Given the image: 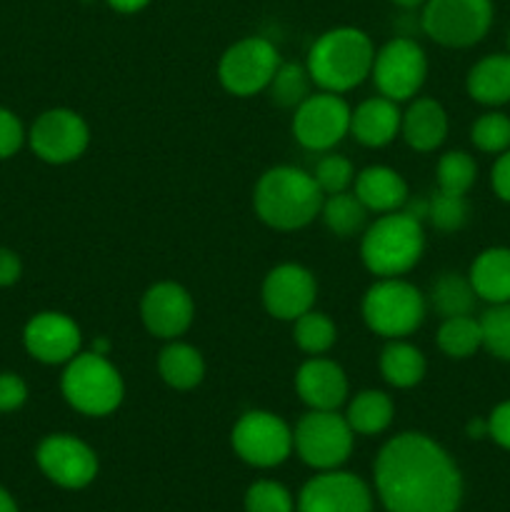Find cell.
<instances>
[{
  "instance_id": "1",
  "label": "cell",
  "mask_w": 510,
  "mask_h": 512,
  "mask_svg": "<svg viewBox=\"0 0 510 512\" xmlns=\"http://www.w3.org/2000/svg\"><path fill=\"white\" fill-rule=\"evenodd\" d=\"M375 488L388 512H455L463 498L458 465L423 433H400L383 445Z\"/></svg>"
},
{
  "instance_id": "2",
  "label": "cell",
  "mask_w": 510,
  "mask_h": 512,
  "mask_svg": "<svg viewBox=\"0 0 510 512\" xmlns=\"http://www.w3.org/2000/svg\"><path fill=\"white\" fill-rule=\"evenodd\" d=\"M323 190L315 178L293 165H275L260 175L253 193L258 218L275 230H300L323 208Z\"/></svg>"
},
{
  "instance_id": "3",
  "label": "cell",
  "mask_w": 510,
  "mask_h": 512,
  "mask_svg": "<svg viewBox=\"0 0 510 512\" xmlns=\"http://www.w3.org/2000/svg\"><path fill=\"white\" fill-rule=\"evenodd\" d=\"M373 60V40L360 28L340 25V28L325 30L310 45L305 68H308L310 78L318 88L340 95L368 78L370 70H373Z\"/></svg>"
},
{
  "instance_id": "4",
  "label": "cell",
  "mask_w": 510,
  "mask_h": 512,
  "mask_svg": "<svg viewBox=\"0 0 510 512\" xmlns=\"http://www.w3.org/2000/svg\"><path fill=\"white\" fill-rule=\"evenodd\" d=\"M423 250V220L413 218L405 210H393L368 225L360 243V258L378 278H400L418 265Z\"/></svg>"
},
{
  "instance_id": "5",
  "label": "cell",
  "mask_w": 510,
  "mask_h": 512,
  "mask_svg": "<svg viewBox=\"0 0 510 512\" xmlns=\"http://www.w3.org/2000/svg\"><path fill=\"white\" fill-rule=\"evenodd\" d=\"M65 400L70 408L90 418H103L115 413L123 403L125 385L118 368L100 353H78L65 363L60 380Z\"/></svg>"
},
{
  "instance_id": "6",
  "label": "cell",
  "mask_w": 510,
  "mask_h": 512,
  "mask_svg": "<svg viewBox=\"0 0 510 512\" xmlns=\"http://www.w3.org/2000/svg\"><path fill=\"white\" fill-rule=\"evenodd\" d=\"M425 298L415 285L400 278H380L363 298V320L375 335L388 340L408 338L423 325Z\"/></svg>"
},
{
  "instance_id": "7",
  "label": "cell",
  "mask_w": 510,
  "mask_h": 512,
  "mask_svg": "<svg viewBox=\"0 0 510 512\" xmlns=\"http://www.w3.org/2000/svg\"><path fill=\"white\" fill-rule=\"evenodd\" d=\"M493 15V0H425L420 25L438 45L470 48L488 35Z\"/></svg>"
},
{
  "instance_id": "8",
  "label": "cell",
  "mask_w": 510,
  "mask_h": 512,
  "mask_svg": "<svg viewBox=\"0 0 510 512\" xmlns=\"http://www.w3.org/2000/svg\"><path fill=\"white\" fill-rule=\"evenodd\" d=\"M353 430L338 410H310L298 420L293 448L315 470H338L353 450Z\"/></svg>"
},
{
  "instance_id": "9",
  "label": "cell",
  "mask_w": 510,
  "mask_h": 512,
  "mask_svg": "<svg viewBox=\"0 0 510 512\" xmlns=\"http://www.w3.org/2000/svg\"><path fill=\"white\" fill-rule=\"evenodd\" d=\"M280 65V53L268 38L250 35L238 40L223 53L218 63L220 85L230 95L250 98L270 85Z\"/></svg>"
},
{
  "instance_id": "10",
  "label": "cell",
  "mask_w": 510,
  "mask_h": 512,
  "mask_svg": "<svg viewBox=\"0 0 510 512\" xmlns=\"http://www.w3.org/2000/svg\"><path fill=\"white\" fill-rule=\"evenodd\" d=\"M240 460L255 468H275L293 453V430L268 410H250L235 423L230 435Z\"/></svg>"
},
{
  "instance_id": "11",
  "label": "cell",
  "mask_w": 510,
  "mask_h": 512,
  "mask_svg": "<svg viewBox=\"0 0 510 512\" xmlns=\"http://www.w3.org/2000/svg\"><path fill=\"white\" fill-rule=\"evenodd\" d=\"M370 75L380 95L403 103L423 88L425 75H428V58L415 40L393 38L375 53Z\"/></svg>"
},
{
  "instance_id": "12",
  "label": "cell",
  "mask_w": 510,
  "mask_h": 512,
  "mask_svg": "<svg viewBox=\"0 0 510 512\" xmlns=\"http://www.w3.org/2000/svg\"><path fill=\"white\" fill-rule=\"evenodd\" d=\"M350 113L338 93H310L303 103L295 108L293 135L303 148L308 150H330L350 133Z\"/></svg>"
},
{
  "instance_id": "13",
  "label": "cell",
  "mask_w": 510,
  "mask_h": 512,
  "mask_svg": "<svg viewBox=\"0 0 510 512\" xmlns=\"http://www.w3.org/2000/svg\"><path fill=\"white\" fill-rule=\"evenodd\" d=\"M28 140L40 160L50 165H65L78 160L88 150L90 128L75 110L53 108L38 115Z\"/></svg>"
},
{
  "instance_id": "14",
  "label": "cell",
  "mask_w": 510,
  "mask_h": 512,
  "mask_svg": "<svg viewBox=\"0 0 510 512\" xmlns=\"http://www.w3.org/2000/svg\"><path fill=\"white\" fill-rule=\"evenodd\" d=\"M40 470L45 478L53 480L55 485L68 490H80L90 485L98 475V458L83 440L73 435H50L38 445Z\"/></svg>"
},
{
  "instance_id": "15",
  "label": "cell",
  "mask_w": 510,
  "mask_h": 512,
  "mask_svg": "<svg viewBox=\"0 0 510 512\" xmlns=\"http://www.w3.org/2000/svg\"><path fill=\"white\" fill-rule=\"evenodd\" d=\"M373 498L368 485L353 473L323 470L305 483L298 498V512H370Z\"/></svg>"
},
{
  "instance_id": "16",
  "label": "cell",
  "mask_w": 510,
  "mask_h": 512,
  "mask_svg": "<svg viewBox=\"0 0 510 512\" xmlns=\"http://www.w3.org/2000/svg\"><path fill=\"white\" fill-rule=\"evenodd\" d=\"M318 283L313 273L298 263H283L265 275L263 305L273 318L298 320L308 310H313Z\"/></svg>"
},
{
  "instance_id": "17",
  "label": "cell",
  "mask_w": 510,
  "mask_h": 512,
  "mask_svg": "<svg viewBox=\"0 0 510 512\" xmlns=\"http://www.w3.org/2000/svg\"><path fill=\"white\" fill-rule=\"evenodd\" d=\"M140 318L155 338L178 340L193 325V298L178 283H170V280L155 283L145 290L143 303H140Z\"/></svg>"
},
{
  "instance_id": "18",
  "label": "cell",
  "mask_w": 510,
  "mask_h": 512,
  "mask_svg": "<svg viewBox=\"0 0 510 512\" xmlns=\"http://www.w3.org/2000/svg\"><path fill=\"white\" fill-rule=\"evenodd\" d=\"M25 350L45 365H63L80 353L83 335L73 318L63 313H38L28 320L23 333Z\"/></svg>"
},
{
  "instance_id": "19",
  "label": "cell",
  "mask_w": 510,
  "mask_h": 512,
  "mask_svg": "<svg viewBox=\"0 0 510 512\" xmlns=\"http://www.w3.org/2000/svg\"><path fill=\"white\" fill-rule=\"evenodd\" d=\"M295 390L310 410H338L348 398V378L338 363L313 355L298 368Z\"/></svg>"
},
{
  "instance_id": "20",
  "label": "cell",
  "mask_w": 510,
  "mask_h": 512,
  "mask_svg": "<svg viewBox=\"0 0 510 512\" xmlns=\"http://www.w3.org/2000/svg\"><path fill=\"white\" fill-rule=\"evenodd\" d=\"M400 120L403 113L398 103L385 95L368 98L350 113V133L365 148H383L393 143L395 135L400 133Z\"/></svg>"
},
{
  "instance_id": "21",
  "label": "cell",
  "mask_w": 510,
  "mask_h": 512,
  "mask_svg": "<svg viewBox=\"0 0 510 512\" xmlns=\"http://www.w3.org/2000/svg\"><path fill=\"white\" fill-rule=\"evenodd\" d=\"M400 133L410 148L418 153H430L448 138V113L438 100L415 98L403 113Z\"/></svg>"
},
{
  "instance_id": "22",
  "label": "cell",
  "mask_w": 510,
  "mask_h": 512,
  "mask_svg": "<svg viewBox=\"0 0 510 512\" xmlns=\"http://www.w3.org/2000/svg\"><path fill=\"white\" fill-rule=\"evenodd\" d=\"M355 195L368 213H393L408 203V183L388 165H370L355 175Z\"/></svg>"
},
{
  "instance_id": "23",
  "label": "cell",
  "mask_w": 510,
  "mask_h": 512,
  "mask_svg": "<svg viewBox=\"0 0 510 512\" xmlns=\"http://www.w3.org/2000/svg\"><path fill=\"white\" fill-rule=\"evenodd\" d=\"M475 295L490 305L510 303V248H488L470 265Z\"/></svg>"
},
{
  "instance_id": "24",
  "label": "cell",
  "mask_w": 510,
  "mask_h": 512,
  "mask_svg": "<svg viewBox=\"0 0 510 512\" xmlns=\"http://www.w3.org/2000/svg\"><path fill=\"white\" fill-rule=\"evenodd\" d=\"M465 88L480 105L510 103V53H495L478 60L470 68Z\"/></svg>"
},
{
  "instance_id": "25",
  "label": "cell",
  "mask_w": 510,
  "mask_h": 512,
  "mask_svg": "<svg viewBox=\"0 0 510 512\" xmlns=\"http://www.w3.org/2000/svg\"><path fill=\"white\" fill-rule=\"evenodd\" d=\"M158 373L173 390H193L205 378V360L193 345L173 340L158 355Z\"/></svg>"
},
{
  "instance_id": "26",
  "label": "cell",
  "mask_w": 510,
  "mask_h": 512,
  "mask_svg": "<svg viewBox=\"0 0 510 512\" xmlns=\"http://www.w3.org/2000/svg\"><path fill=\"white\" fill-rule=\"evenodd\" d=\"M425 355L415 345L400 340H390L380 353V373L385 383L393 388H413L425 378Z\"/></svg>"
},
{
  "instance_id": "27",
  "label": "cell",
  "mask_w": 510,
  "mask_h": 512,
  "mask_svg": "<svg viewBox=\"0 0 510 512\" xmlns=\"http://www.w3.org/2000/svg\"><path fill=\"white\" fill-rule=\"evenodd\" d=\"M393 413V400L383 390H363V393H358L350 400L345 420H348L353 433L380 435L393 423Z\"/></svg>"
},
{
  "instance_id": "28",
  "label": "cell",
  "mask_w": 510,
  "mask_h": 512,
  "mask_svg": "<svg viewBox=\"0 0 510 512\" xmlns=\"http://www.w3.org/2000/svg\"><path fill=\"white\" fill-rule=\"evenodd\" d=\"M320 218H323L325 228L338 238H353L365 228L368 220V208L358 200L355 193H335L325 195L323 208H320Z\"/></svg>"
},
{
  "instance_id": "29",
  "label": "cell",
  "mask_w": 510,
  "mask_h": 512,
  "mask_svg": "<svg viewBox=\"0 0 510 512\" xmlns=\"http://www.w3.org/2000/svg\"><path fill=\"white\" fill-rule=\"evenodd\" d=\"M475 300H478V295L470 285V278L460 273H443L430 290V303L443 320L470 315L475 308Z\"/></svg>"
},
{
  "instance_id": "30",
  "label": "cell",
  "mask_w": 510,
  "mask_h": 512,
  "mask_svg": "<svg viewBox=\"0 0 510 512\" xmlns=\"http://www.w3.org/2000/svg\"><path fill=\"white\" fill-rule=\"evenodd\" d=\"M438 348L443 350L448 358L463 360L478 353L483 348V330H480V320L473 315H458V318H445L443 325L438 328Z\"/></svg>"
},
{
  "instance_id": "31",
  "label": "cell",
  "mask_w": 510,
  "mask_h": 512,
  "mask_svg": "<svg viewBox=\"0 0 510 512\" xmlns=\"http://www.w3.org/2000/svg\"><path fill=\"white\" fill-rule=\"evenodd\" d=\"M293 340L303 353L323 355L335 345L338 330H335V323L328 315L308 310L298 320H293Z\"/></svg>"
},
{
  "instance_id": "32",
  "label": "cell",
  "mask_w": 510,
  "mask_h": 512,
  "mask_svg": "<svg viewBox=\"0 0 510 512\" xmlns=\"http://www.w3.org/2000/svg\"><path fill=\"white\" fill-rule=\"evenodd\" d=\"M310 85H313V78H310L305 65L280 63L268 90L275 105H280V108H298L310 95Z\"/></svg>"
},
{
  "instance_id": "33",
  "label": "cell",
  "mask_w": 510,
  "mask_h": 512,
  "mask_svg": "<svg viewBox=\"0 0 510 512\" xmlns=\"http://www.w3.org/2000/svg\"><path fill=\"white\" fill-rule=\"evenodd\" d=\"M478 178V165L465 150H450L438 160V188L465 195Z\"/></svg>"
},
{
  "instance_id": "34",
  "label": "cell",
  "mask_w": 510,
  "mask_h": 512,
  "mask_svg": "<svg viewBox=\"0 0 510 512\" xmlns=\"http://www.w3.org/2000/svg\"><path fill=\"white\" fill-rule=\"evenodd\" d=\"M468 200L465 195L448 193V190H440L428 198V215L425 220H430V225L443 233H455V230L463 228L468 223Z\"/></svg>"
},
{
  "instance_id": "35",
  "label": "cell",
  "mask_w": 510,
  "mask_h": 512,
  "mask_svg": "<svg viewBox=\"0 0 510 512\" xmlns=\"http://www.w3.org/2000/svg\"><path fill=\"white\" fill-rule=\"evenodd\" d=\"M480 330H483V348L493 358L510 363V303L493 305L480 318Z\"/></svg>"
},
{
  "instance_id": "36",
  "label": "cell",
  "mask_w": 510,
  "mask_h": 512,
  "mask_svg": "<svg viewBox=\"0 0 510 512\" xmlns=\"http://www.w3.org/2000/svg\"><path fill=\"white\" fill-rule=\"evenodd\" d=\"M470 140L483 153H505L510 150V118L503 113H485L470 128Z\"/></svg>"
},
{
  "instance_id": "37",
  "label": "cell",
  "mask_w": 510,
  "mask_h": 512,
  "mask_svg": "<svg viewBox=\"0 0 510 512\" xmlns=\"http://www.w3.org/2000/svg\"><path fill=\"white\" fill-rule=\"evenodd\" d=\"M313 178L318 183V188L323 190V195H335L348 190V185L355 180V170L353 163L348 158H343V155H325L315 165Z\"/></svg>"
},
{
  "instance_id": "38",
  "label": "cell",
  "mask_w": 510,
  "mask_h": 512,
  "mask_svg": "<svg viewBox=\"0 0 510 512\" xmlns=\"http://www.w3.org/2000/svg\"><path fill=\"white\" fill-rule=\"evenodd\" d=\"M248 512H293V498L288 490L275 480H258L245 493Z\"/></svg>"
},
{
  "instance_id": "39",
  "label": "cell",
  "mask_w": 510,
  "mask_h": 512,
  "mask_svg": "<svg viewBox=\"0 0 510 512\" xmlns=\"http://www.w3.org/2000/svg\"><path fill=\"white\" fill-rule=\"evenodd\" d=\"M23 140H25L23 123H20L10 110L0 108V160L18 153Z\"/></svg>"
},
{
  "instance_id": "40",
  "label": "cell",
  "mask_w": 510,
  "mask_h": 512,
  "mask_svg": "<svg viewBox=\"0 0 510 512\" xmlns=\"http://www.w3.org/2000/svg\"><path fill=\"white\" fill-rule=\"evenodd\" d=\"M28 400V388L13 373H0V413H13Z\"/></svg>"
},
{
  "instance_id": "41",
  "label": "cell",
  "mask_w": 510,
  "mask_h": 512,
  "mask_svg": "<svg viewBox=\"0 0 510 512\" xmlns=\"http://www.w3.org/2000/svg\"><path fill=\"white\" fill-rule=\"evenodd\" d=\"M488 435L500 445L510 450V400L500 403L488 418Z\"/></svg>"
},
{
  "instance_id": "42",
  "label": "cell",
  "mask_w": 510,
  "mask_h": 512,
  "mask_svg": "<svg viewBox=\"0 0 510 512\" xmlns=\"http://www.w3.org/2000/svg\"><path fill=\"white\" fill-rule=\"evenodd\" d=\"M490 185L500 200L510 203V150L500 153L495 160L493 170H490Z\"/></svg>"
},
{
  "instance_id": "43",
  "label": "cell",
  "mask_w": 510,
  "mask_h": 512,
  "mask_svg": "<svg viewBox=\"0 0 510 512\" xmlns=\"http://www.w3.org/2000/svg\"><path fill=\"white\" fill-rule=\"evenodd\" d=\"M20 273H23V265H20L18 255L8 248H0V288L18 283Z\"/></svg>"
},
{
  "instance_id": "44",
  "label": "cell",
  "mask_w": 510,
  "mask_h": 512,
  "mask_svg": "<svg viewBox=\"0 0 510 512\" xmlns=\"http://www.w3.org/2000/svg\"><path fill=\"white\" fill-rule=\"evenodd\" d=\"M105 3L113 10H118V13H138V10H143L150 0H105Z\"/></svg>"
},
{
  "instance_id": "45",
  "label": "cell",
  "mask_w": 510,
  "mask_h": 512,
  "mask_svg": "<svg viewBox=\"0 0 510 512\" xmlns=\"http://www.w3.org/2000/svg\"><path fill=\"white\" fill-rule=\"evenodd\" d=\"M468 435L470 438H485V435H488V420H480V418L470 420Z\"/></svg>"
},
{
  "instance_id": "46",
  "label": "cell",
  "mask_w": 510,
  "mask_h": 512,
  "mask_svg": "<svg viewBox=\"0 0 510 512\" xmlns=\"http://www.w3.org/2000/svg\"><path fill=\"white\" fill-rule=\"evenodd\" d=\"M0 512H18V505H15V500L10 498V495L5 493L3 488H0Z\"/></svg>"
},
{
  "instance_id": "47",
  "label": "cell",
  "mask_w": 510,
  "mask_h": 512,
  "mask_svg": "<svg viewBox=\"0 0 510 512\" xmlns=\"http://www.w3.org/2000/svg\"><path fill=\"white\" fill-rule=\"evenodd\" d=\"M390 3H395L398 8L413 10V8H420V5H425V0H390Z\"/></svg>"
},
{
  "instance_id": "48",
  "label": "cell",
  "mask_w": 510,
  "mask_h": 512,
  "mask_svg": "<svg viewBox=\"0 0 510 512\" xmlns=\"http://www.w3.org/2000/svg\"><path fill=\"white\" fill-rule=\"evenodd\" d=\"M508 53H510V33H508Z\"/></svg>"
}]
</instances>
